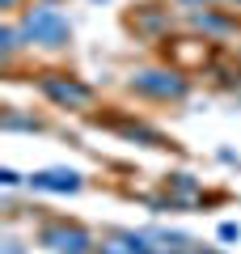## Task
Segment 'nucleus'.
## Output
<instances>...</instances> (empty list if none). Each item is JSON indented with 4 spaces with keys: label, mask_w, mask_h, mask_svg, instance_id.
I'll return each mask as SVG.
<instances>
[{
    "label": "nucleus",
    "mask_w": 241,
    "mask_h": 254,
    "mask_svg": "<svg viewBox=\"0 0 241 254\" xmlns=\"http://www.w3.org/2000/svg\"><path fill=\"white\" fill-rule=\"evenodd\" d=\"M135 89L157 93V98H182V81L170 76V72H140L135 76Z\"/></svg>",
    "instance_id": "nucleus-3"
},
{
    "label": "nucleus",
    "mask_w": 241,
    "mask_h": 254,
    "mask_svg": "<svg viewBox=\"0 0 241 254\" xmlns=\"http://www.w3.org/2000/svg\"><path fill=\"white\" fill-rule=\"evenodd\" d=\"M174 187H178V195H186V199H190V195H195V190H199L195 182L186 178V174H178V178H174Z\"/></svg>",
    "instance_id": "nucleus-6"
},
{
    "label": "nucleus",
    "mask_w": 241,
    "mask_h": 254,
    "mask_svg": "<svg viewBox=\"0 0 241 254\" xmlns=\"http://www.w3.org/2000/svg\"><path fill=\"white\" fill-rule=\"evenodd\" d=\"M21 34L34 38V43L60 47L63 38H68V21H63L55 9H30V13H26V21H21Z\"/></svg>",
    "instance_id": "nucleus-1"
},
{
    "label": "nucleus",
    "mask_w": 241,
    "mask_h": 254,
    "mask_svg": "<svg viewBox=\"0 0 241 254\" xmlns=\"http://www.w3.org/2000/svg\"><path fill=\"white\" fill-rule=\"evenodd\" d=\"M30 182H34L38 190H76L80 187V178L72 170H43V174H34Z\"/></svg>",
    "instance_id": "nucleus-5"
},
{
    "label": "nucleus",
    "mask_w": 241,
    "mask_h": 254,
    "mask_svg": "<svg viewBox=\"0 0 241 254\" xmlns=\"http://www.w3.org/2000/svg\"><path fill=\"white\" fill-rule=\"evenodd\" d=\"M43 89L51 93L55 102H63V106H85V102H89V89H85V85H76V81H60V76H47Z\"/></svg>",
    "instance_id": "nucleus-4"
},
{
    "label": "nucleus",
    "mask_w": 241,
    "mask_h": 254,
    "mask_svg": "<svg viewBox=\"0 0 241 254\" xmlns=\"http://www.w3.org/2000/svg\"><path fill=\"white\" fill-rule=\"evenodd\" d=\"M43 246H51V250H60V254H85L89 237L80 233V229H63V225H55V229H47V233H43Z\"/></svg>",
    "instance_id": "nucleus-2"
}]
</instances>
